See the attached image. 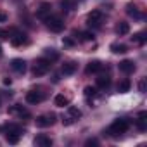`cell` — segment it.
Wrapping results in <instances>:
<instances>
[{"label": "cell", "mask_w": 147, "mask_h": 147, "mask_svg": "<svg viewBox=\"0 0 147 147\" xmlns=\"http://www.w3.org/2000/svg\"><path fill=\"white\" fill-rule=\"evenodd\" d=\"M128 128H130V121L125 119V118H121V119H114L104 133H107L109 137H119V135L125 133Z\"/></svg>", "instance_id": "6da1fadb"}, {"label": "cell", "mask_w": 147, "mask_h": 147, "mask_svg": "<svg viewBox=\"0 0 147 147\" xmlns=\"http://www.w3.org/2000/svg\"><path fill=\"white\" fill-rule=\"evenodd\" d=\"M45 26L52 31V33H61V31H64V28H66V23H64V19L61 18V16H49L47 19H45Z\"/></svg>", "instance_id": "7a4b0ae2"}, {"label": "cell", "mask_w": 147, "mask_h": 147, "mask_svg": "<svg viewBox=\"0 0 147 147\" xmlns=\"http://www.w3.org/2000/svg\"><path fill=\"white\" fill-rule=\"evenodd\" d=\"M52 67V61H49L47 57H42V59H36L35 66H33V75L35 76H43L50 71Z\"/></svg>", "instance_id": "3957f363"}, {"label": "cell", "mask_w": 147, "mask_h": 147, "mask_svg": "<svg viewBox=\"0 0 147 147\" xmlns=\"http://www.w3.org/2000/svg\"><path fill=\"white\" fill-rule=\"evenodd\" d=\"M102 21H104V12L99 11V9L88 12V16H87V24L90 28H100L102 26Z\"/></svg>", "instance_id": "277c9868"}, {"label": "cell", "mask_w": 147, "mask_h": 147, "mask_svg": "<svg viewBox=\"0 0 147 147\" xmlns=\"http://www.w3.org/2000/svg\"><path fill=\"white\" fill-rule=\"evenodd\" d=\"M55 114L54 113H47V114H42V116H38L36 118V126H40V128H47V126H52L54 123H55Z\"/></svg>", "instance_id": "5b68a950"}, {"label": "cell", "mask_w": 147, "mask_h": 147, "mask_svg": "<svg viewBox=\"0 0 147 147\" xmlns=\"http://www.w3.org/2000/svg\"><path fill=\"white\" fill-rule=\"evenodd\" d=\"M43 99H45V95H43V92H40V90H30V92L26 94V102H28V104H40Z\"/></svg>", "instance_id": "8992f818"}, {"label": "cell", "mask_w": 147, "mask_h": 147, "mask_svg": "<svg viewBox=\"0 0 147 147\" xmlns=\"http://www.w3.org/2000/svg\"><path fill=\"white\" fill-rule=\"evenodd\" d=\"M50 14H52V5H50V4H47V2H43V4L36 9V18H38V19H42V21H45Z\"/></svg>", "instance_id": "52a82bcc"}, {"label": "cell", "mask_w": 147, "mask_h": 147, "mask_svg": "<svg viewBox=\"0 0 147 147\" xmlns=\"http://www.w3.org/2000/svg\"><path fill=\"white\" fill-rule=\"evenodd\" d=\"M11 43H12L14 47L26 45V43H28V35H26V33H21V31H16V33L11 36Z\"/></svg>", "instance_id": "ba28073f"}, {"label": "cell", "mask_w": 147, "mask_h": 147, "mask_svg": "<svg viewBox=\"0 0 147 147\" xmlns=\"http://www.w3.org/2000/svg\"><path fill=\"white\" fill-rule=\"evenodd\" d=\"M118 69H119L121 73H125V75H130V73L135 71V62L130 61V59H125V61H121V62L118 64Z\"/></svg>", "instance_id": "9c48e42d"}, {"label": "cell", "mask_w": 147, "mask_h": 147, "mask_svg": "<svg viewBox=\"0 0 147 147\" xmlns=\"http://www.w3.org/2000/svg\"><path fill=\"white\" fill-rule=\"evenodd\" d=\"M11 67L16 73H19V75H24L26 73V61L24 59H12L11 61Z\"/></svg>", "instance_id": "30bf717a"}, {"label": "cell", "mask_w": 147, "mask_h": 147, "mask_svg": "<svg viewBox=\"0 0 147 147\" xmlns=\"http://www.w3.org/2000/svg\"><path fill=\"white\" fill-rule=\"evenodd\" d=\"M9 114H18L19 118H30L31 114H30V111L28 109H24L23 106H19V104H16V106H11L9 107Z\"/></svg>", "instance_id": "8fae6325"}, {"label": "cell", "mask_w": 147, "mask_h": 147, "mask_svg": "<svg viewBox=\"0 0 147 147\" xmlns=\"http://www.w3.org/2000/svg\"><path fill=\"white\" fill-rule=\"evenodd\" d=\"M102 69H104V64L100 61H90L87 64V67H85V73H87V75H92V73H99Z\"/></svg>", "instance_id": "7c38bea8"}, {"label": "cell", "mask_w": 147, "mask_h": 147, "mask_svg": "<svg viewBox=\"0 0 147 147\" xmlns=\"http://www.w3.org/2000/svg\"><path fill=\"white\" fill-rule=\"evenodd\" d=\"M35 145H38V147H50L52 145V138L49 135H45V133H40V135L35 137Z\"/></svg>", "instance_id": "4fadbf2b"}, {"label": "cell", "mask_w": 147, "mask_h": 147, "mask_svg": "<svg viewBox=\"0 0 147 147\" xmlns=\"http://www.w3.org/2000/svg\"><path fill=\"white\" fill-rule=\"evenodd\" d=\"M76 67H78V64H76V62H73V61H69V62L62 64V67H61V73H62L64 76H71V75H75V71H76Z\"/></svg>", "instance_id": "5bb4252c"}, {"label": "cell", "mask_w": 147, "mask_h": 147, "mask_svg": "<svg viewBox=\"0 0 147 147\" xmlns=\"http://www.w3.org/2000/svg\"><path fill=\"white\" fill-rule=\"evenodd\" d=\"M54 104H55L57 107H67V106H69V99H67L66 95H62V94H57V95L54 97Z\"/></svg>", "instance_id": "9a60e30c"}, {"label": "cell", "mask_w": 147, "mask_h": 147, "mask_svg": "<svg viewBox=\"0 0 147 147\" xmlns=\"http://www.w3.org/2000/svg\"><path fill=\"white\" fill-rule=\"evenodd\" d=\"M126 14L131 16L133 19H142V12H140L133 4H128V5H126Z\"/></svg>", "instance_id": "2e32d148"}, {"label": "cell", "mask_w": 147, "mask_h": 147, "mask_svg": "<svg viewBox=\"0 0 147 147\" xmlns=\"http://www.w3.org/2000/svg\"><path fill=\"white\" fill-rule=\"evenodd\" d=\"M83 95H85V99H87V100L92 104V99L97 95V87H90V85H88V87H85V90H83Z\"/></svg>", "instance_id": "e0dca14e"}, {"label": "cell", "mask_w": 147, "mask_h": 147, "mask_svg": "<svg viewBox=\"0 0 147 147\" xmlns=\"http://www.w3.org/2000/svg\"><path fill=\"white\" fill-rule=\"evenodd\" d=\"M116 33L118 35H128L130 33V24L126 21H119L118 26H116Z\"/></svg>", "instance_id": "ac0fdd59"}, {"label": "cell", "mask_w": 147, "mask_h": 147, "mask_svg": "<svg viewBox=\"0 0 147 147\" xmlns=\"http://www.w3.org/2000/svg\"><path fill=\"white\" fill-rule=\"evenodd\" d=\"M75 36L80 42H92L94 40V33L92 31H80V33H75Z\"/></svg>", "instance_id": "d6986e66"}, {"label": "cell", "mask_w": 147, "mask_h": 147, "mask_svg": "<svg viewBox=\"0 0 147 147\" xmlns=\"http://www.w3.org/2000/svg\"><path fill=\"white\" fill-rule=\"evenodd\" d=\"M67 116H71L75 121H78L82 118V111L78 107H75V106H67Z\"/></svg>", "instance_id": "ffe728a7"}, {"label": "cell", "mask_w": 147, "mask_h": 147, "mask_svg": "<svg viewBox=\"0 0 147 147\" xmlns=\"http://www.w3.org/2000/svg\"><path fill=\"white\" fill-rule=\"evenodd\" d=\"M43 55H45L49 61H52V62H54V61H57V59L61 57V55H59V52H57L55 49H45V50H43Z\"/></svg>", "instance_id": "44dd1931"}, {"label": "cell", "mask_w": 147, "mask_h": 147, "mask_svg": "<svg viewBox=\"0 0 147 147\" xmlns=\"http://www.w3.org/2000/svg\"><path fill=\"white\" fill-rule=\"evenodd\" d=\"M95 85H97V88H107L111 85V78L109 76H99L95 80Z\"/></svg>", "instance_id": "7402d4cb"}, {"label": "cell", "mask_w": 147, "mask_h": 147, "mask_svg": "<svg viewBox=\"0 0 147 147\" xmlns=\"http://www.w3.org/2000/svg\"><path fill=\"white\" fill-rule=\"evenodd\" d=\"M19 138H21V133H18V131H5V140L9 144H18Z\"/></svg>", "instance_id": "603a6c76"}, {"label": "cell", "mask_w": 147, "mask_h": 147, "mask_svg": "<svg viewBox=\"0 0 147 147\" xmlns=\"http://www.w3.org/2000/svg\"><path fill=\"white\" fill-rule=\"evenodd\" d=\"M131 40H133L135 43H140V45H144V43L147 42V36H145V31H138V33H135V35L131 36Z\"/></svg>", "instance_id": "cb8c5ba5"}, {"label": "cell", "mask_w": 147, "mask_h": 147, "mask_svg": "<svg viewBox=\"0 0 147 147\" xmlns=\"http://www.w3.org/2000/svg\"><path fill=\"white\" fill-rule=\"evenodd\" d=\"M130 88H131L130 80H123V82H119V85H118V92H119V94H126V92H130Z\"/></svg>", "instance_id": "d4e9b609"}, {"label": "cell", "mask_w": 147, "mask_h": 147, "mask_svg": "<svg viewBox=\"0 0 147 147\" xmlns=\"http://www.w3.org/2000/svg\"><path fill=\"white\" fill-rule=\"evenodd\" d=\"M111 50H113L114 54H125V52L128 50V47H126L125 43H113V45H111Z\"/></svg>", "instance_id": "484cf974"}, {"label": "cell", "mask_w": 147, "mask_h": 147, "mask_svg": "<svg viewBox=\"0 0 147 147\" xmlns=\"http://www.w3.org/2000/svg\"><path fill=\"white\" fill-rule=\"evenodd\" d=\"M76 2H78V0H62V9L73 11V9L76 7Z\"/></svg>", "instance_id": "4316f807"}, {"label": "cell", "mask_w": 147, "mask_h": 147, "mask_svg": "<svg viewBox=\"0 0 147 147\" xmlns=\"http://www.w3.org/2000/svg\"><path fill=\"white\" fill-rule=\"evenodd\" d=\"M137 128H138L140 131H145V130H147V119H145V118H138V119H137Z\"/></svg>", "instance_id": "83f0119b"}, {"label": "cell", "mask_w": 147, "mask_h": 147, "mask_svg": "<svg viewBox=\"0 0 147 147\" xmlns=\"http://www.w3.org/2000/svg\"><path fill=\"white\" fill-rule=\"evenodd\" d=\"M5 131H18V133H21V135H23V131H24V130H23L19 125H7V126H5Z\"/></svg>", "instance_id": "f1b7e54d"}, {"label": "cell", "mask_w": 147, "mask_h": 147, "mask_svg": "<svg viewBox=\"0 0 147 147\" xmlns=\"http://www.w3.org/2000/svg\"><path fill=\"white\" fill-rule=\"evenodd\" d=\"M138 92H140V94H145V92H147V80H145V78H142V80L138 82Z\"/></svg>", "instance_id": "f546056e"}, {"label": "cell", "mask_w": 147, "mask_h": 147, "mask_svg": "<svg viewBox=\"0 0 147 147\" xmlns=\"http://www.w3.org/2000/svg\"><path fill=\"white\" fill-rule=\"evenodd\" d=\"M73 123H75V119H73L71 116H67V114L62 116V125H64V126H69V125H73Z\"/></svg>", "instance_id": "4dcf8cb0"}, {"label": "cell", "mask_w": 147, "mask_h": 147, "mask_svg": "<svg viewBox=\"0 0 147 147\" xmlns=\"http://www.w3.org/2000/svg\"><path fill=\"white\" fill-rule=\"evenodd\" d=\"M62 43H64V45H67V47H73V45H75V40H73V38H64V40H62Z\"/></svg>", "instance_id": "1f68e13d"}, {"label": "cell", "mask_w": 147, "mask_h": 147, "mask_svg": "<svg viewBox=\"0 0 147 147\" xmlns=\"http://www.w3.org/2000/svg\"><path fill=\"white\" fill-rule=\"evenodd\" d=\"M11 36V33L7 31V30H2V28H0V38H9Z\"/></svg>", "instance_id": "d6a6232c"}, {"label": "cell", "mask_w": 147, "mask_h": 147, "mask_svg": "<svg viewBox=\"0 0 147 147\" xmlns=\"http://www.w3.org/2000/svg\"><path fill=\"white\" fill-rule=\"evenodd\" d=\"M97 144H99L97 138H88V140L85 142V145H97Z\"/></svg>", "instance_id": "836d02e7"}, {"label": "cell", "mask_w": 147, "mask_h": 147, "mask_svg": "<svg viewBox=\"0 0 147 147\" xmlns=\"http://www.w3.org/2000/svg\"><path fill=\"white\" fill-rule=\"evenodd\" d=\"M7 21V14L5 12H0V23H5Z\"/></svg>", "instance_id": "e575fe53"}, {"label": "cell", "mask_w": 147, "mask_h": 147, "mask_svg": "<svg viewBox=\"0 0 147 147\" xmlns=\"http://www.w3.org/2000/svg\"><path fill=\"white\" fill-rule=\"evenodd\" d=\"M138 118H147V111H142V113H138Z\"/></svg>", "instance_id": "d590c367"}, {"label": "cell", "mask_w": 147, "mask_h": 147, "mask_svg": "<svg viewBox=\"0 0 147 147\" xmlns=\"http://www.w3.org/2000/svg\"><path fill=\"white\" fill-rule=\"evenodd\" d=\"M2 54H4V52H2V47H0V57H2Z\"/></svg>", "instance_id": "8d00e7d4"}]
</instances>
